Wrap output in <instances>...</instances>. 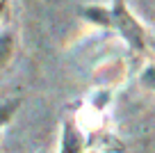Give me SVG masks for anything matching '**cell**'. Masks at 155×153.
Returning <instances> with one entry per match:
<instances>
[{"label": "cell", "mask_w": 155, "mask_h": 153, "mask_svg": "<svg viewBox=\"0 0 155 153\" xmlns=\"http://www.w3.org/2000/svg\"><path fill=\"white\" fill-rule=\"evenodd\" d=\"M18 107H21V98H7L0 103V133L12 121V117L18 112Z\"/></svg>", "instance_id": "cell-4"}, {"label": "cell", "mask_w": 155, "mask_h": 153, "mask_svg": "<svg viewBox=\"0 0 155 153\" xmlns=\"http://www.w3.org/2000/svg\"><path fill=\"white\" fill-rule=\"evenodd\" d=\"M16 53V37L12 30L0 32V71H5Z\"/></svg>", "instance_id": "cell-3"}, {"label": "cell", "mask_w": 155, "mask_h": 153, "mask_svg": "<svg viewBox=\"0 0 155 153\" xmlns=\"http://www.w3.org/2000/svg\"><path fill=\"white\" fill-rule=\"evenodd\" d=\"M110 9H112V28L126 39L128 46H130L132 50L144 53L146 46H148L144 25L135 19V14L128 9V5L123 2V0H114V5H112Z\"/></svg>", "instance_id": "cell-1"}, {"label": "cell", "mask_w": 155, "mask_h": 153, "mask_svg": "<svg viewBox=\"0 0 155 153\" xmlns=\"http://www.w3.org/2000/svg\"><path fill=\"white\" fill-rule=\"evenodd\" d=\"M87 151V135L75 119H64L62 135H59L57 153H84Z\"/></svg>", "instance_id": "cell-2"}, {"label": "cell", "mask_w": 155, "mask_h": 153, "mask_svg": "<svg viewBox=\"0 0 155 153\" xmlns=\"http://www.w3.org/2000/svg\"><path fill=\"white\" fill-rule=\"evenodd\" d=\"M5 14H7V0H0V21L5 19Z\"/></svg>", "instance_id": "cell-6"}, {"label": "cell", "mask_w": 155, "mask_h": 153, "mask_svg": "<svg viewBox=\"0 0 155 153\" xmlns=\"http://www.w3.org/2000/svg\"><path fill=\"white\" fill-rule=\"evenodd\" d=\"M139 85L150 89V91H155V64L144 66V71L139 73Z\"/></svg>", "instance_id": "cell-5"}]
</instances>
